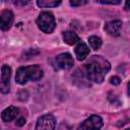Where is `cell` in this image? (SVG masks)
Wrapping results in <instances>:
<instances>
[{
  "mask_svg": "<svg viewBox=\"0 0 130 130\" xmlns=\"http://www.w3.org/2000/svg\"><path fill=\"white\" fill-rule=\"evenodd\" d=\"M110 63L101 56H92L84 65L85 76L89 81L101 83L110 70Z\"/></svg>",
  "mask_w": 130,
  "mask_h": 130,
  "instance_id": "obj_1",
  "label": "cell"
},
{
  "mask_svg": "<svg viewBox=\"0 0 130 130\" xmlns=\"http://www.w3.org/2000/svg\"><path fill=\"white\" fill-rule=\"evenodd\" d=\"M44 75L43 69L39 65H30L25 67H20L16 71L15 80L18 84H25L28 80L37 81L40 80Z\"/></svg>",
  "mask_w": 130,
  "mask_h": 130,
  "instance_id": "obj_2",
  "label": "cell"
},
{
  "mask_svg": "<svg viewBox=\"0 0 130 130\" xmlns=\"http://www.w3.org/2000/svg\"><path fill=\"white\" fill-rule=\"evenodd\" d=\"M37 24L42 31H44L46 34H50L54 30V28L56 26L55 17L51 12L43 11L37 18Z\"/></svg>",
  "mask_w": 130,
  "mask_h": 130,
  "instance_id": "obj_3",
  "label": "cell"
},
{
  "mask_svg": "<svg viewBox=\"0 0 130 130\" xmlns=\"http://www.w3.org/2000/svg\"><path fill=\"white\" fill-rule=\"evenodd\" d=\"M103 119L98 115H92L83 121L77 130H100L103 126Z\"/></svg>",
  "mask_w": 130,
  "mask_h": 130,
  "instance_id": "obj_4",
  "label": "cell"
},
{
  "mask_svg": "<svg viewBox=\"0 0 130 130\" xmlns=\"http://www.w3.org/2000/svg\"><path fill=\"white\" fill-rule=\"evenodd\" d=\"M10 77H11V68L8 65H3L1 69V80H0V91L2 93H8L10 91Z\"/></svg>",
  "mask_w": 130,
  "mask_h": 130,
  "instance_id": "obj_5",
  "label": "cell"
},
{
  "mask_svg": "<svg viewBox=\"0 0 130 130\" xmlns=\"http://www.w3.org/2000/svg\"><path fill=\"white\" fill-rule=\"evenodd\" d=\"M55 125H56V121L54 116L47 114L39 118L36 125V130H54Z\"/></svg>",
  "mask_w": 130,
  "mask_h": 130,
  "instance_id": "obj_6",
  "label": "cell"
},
{
  "mask_svg": "<svg viewBox=\"0 0 130 130\" xmlns=\"http://www.w3.org/2000/svg\"><path fill=\"white\" fill-rule=\"evenodd\" d=\"M55 65L58 69L67 70L73 66V58L69 53H62L59 54L55 58Z\"/></svg>",
  "mask_w": 130,
  "mask_h": 130,
  "instance_id": "obj_7",
  "label": "cell"
},
{
  "mask_svg": "<svg viewBox=\"0 0 130 130\" xmlns=\"http://www.w3.org/2000/svg\"><path fill=\"white\" fill-rule=\"evenodd\" d=\"M14 20L13 13L10 10H3L0 13V29L2 30H8Z\"/></svg>",
  "mask_w": 130,
  "mask_h": 130,
  "instance_id": "obj_8",
  "label": "cell"
},
{
  "mask_svg": "<svg viewBox=\"0 0 130 130\" xmlns=\"http://www.w3.org/2000/svg\"><path fill=\"white\" fill-rule=\"evenodd\" d=\"M122 21L121 20H112L106 23L105 30L112 37H118L121 32Z\"/></svg>",
  "mask_w": 130,
  "mask_h": 130,
  "instance_id": "obj_9",
  "label": "cell"
},
{
  "mask_svg": "<svg viewBox=\"0 0 130 130\" xmlns=\"http://www.w3.org/2000/svg\"><path fill=\"white\" fill-rule=\"evenodd\" d=\"M18 113H19L18 108L11 106V107L6 108V109L2 112V114H1V118H2V120H3L4 122H10V121L14 120V119L17 117Z\"/></svg>",
  "mask_w": 130,
  "mask_h": 130,
  "instance_id": "obj_10",
  "label": "cell"
},
{
  "mask_svg": "<svg viewBox=\"0 0 130 130\" xmlns=\"http://www.w3.org/2000/svg\"><path fill=\"white\" fill-rule=\"evenodd\" d=\"M74 51H75V55H76V57H77V59L79 61L84 60L87 57V55L89 54L88 47L86 46V44H84L82 42H78V44L75 47V50Z\"/></svg>",
  "mask_w": 130,
  "mask_h": 130,
  "instance_id": "obj_11",
  "label": "cell"
},
{
  "mask_svg": "<svg viewBox=\"0 0 130 130\" xmlns=\"http://www.w3.org/2000/svg\"><path fill=\"white\" fill-rule=\"evenodd\" d=\"M63 40L68 45H74L79 42L78 36L74 31H71V30H67L63 32Z\"/></svg>",
  "mask_w": 130,
  "mask_h": 130,
  "instance_id": "obj_12",
  "label": "cell"
},
{
  "mask_svg": "<svg viewBox=\"0 0 130 130\" xmlns=\"http://www.w3.org/2000/svg\"><path fill=\"white\" fill-rule=\"evenodd\" d=\"M37 4L40 7L47 8V7H56V6L60 5L61 2L60 1H45V0H41V1H38Z\"/></svg>",
  "mask_w": 130,
  "mask_h": 130,
  "instance_id": "obj_13",
  "label": "cell"
},
{
  "mask_svg": "<svg viewBox=\"0 0 130 130\" xmlns=\"http://www.w3.org/2000/svg\"><path fill=\"white\" fill-rule=\"evenodd\" d=\"M88 42H89V45L91 46V48L94 49V50L99 49L102 46V40L96 36H91L88 39Z\"/></svg>",
  "mask_w": 130,
  "mask_h": 130,
  "instance_id": "obj_14",
  "label": "cell"
},
{
  "mask_svg": "<svg viewBox=\"0 0 130 130\" xmlns=\"http://www.w3.org/2000/svg\"><path fill=\"white\" fill-rule=\"evenodd\" d=\"M120 81H121V79H120L118 76H112V77L110 78V83H111V84H114V85L120 84Z\"/></svg>",
  "mask_w": 130,
  "mask_h": 130,
  "instance_id": "obj_15",
  "label": "cell"
},
{
  "mask_svg": "<svg viewBox=\"0 0 130 130\" xmlns=\"http://www.w3.org/2000/svg\"><path fill=\"white\" fill-rule=\"evenodd\" d=\"M87 1H70V5L71 6H81L86 4Z\"/></svg>",
  "mask_w": 130,
  "mask_h": 130,
  "instance_id": "obj_16",
  "label": "cell"
},
{
  "mask_svg": "<svg viewBox=\"0 0 130 130\" xmlns=\"http://www.w3.org/2000/svg\"><path fill=\"white\" fill-rule=\"evenodd\" d=\"M15 124H16V126H23L24 124H25V119L24 118H19L18 120H16V122H15Z\"/></svg>",
  "mask_w": 130,
  "mask_h": 130,
  "instance_id": "obj_17",
  "label": "cell"
},
{
  "mask_svg": "<svg viewBox=\"0 0 130 130\" xmlns=\"http://www.w3.org/2000/svg\"><path fill=\"white\" fill-rule=\"evenodd\" d=\"M100 3H102V4H119L120 3V1H99Z\"/></svg>",
  "mask_w": 130,
  "mask_h": 130,
  "instance_id": "obj_18",
  "label": "cell"
},
{
  "mask_svg": "<svg viewBox=\"0 0 130 130\" xmlns=\"http://www.w3.org/2000/svg\"><path fill=\"white\" fill-rule=\"evenodd\" d=\"M126 130H129V129H126Z\"/></svg>",
  "mask_w": 130,
  "mask_h": 130,
  "instance_id": "obj_19",
  "label": "cell"
}]
</instances>
